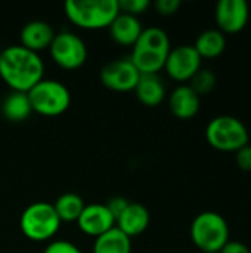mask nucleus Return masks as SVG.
Wrapping results in <instances>:
<instances>
[{
	"label": "nucleus",
	"mask_w": 251,
	"mask_h": 253,
	"mask_svg": "<svg viewBox=\"0 0 251 253\" xmlns=\"http://www.w3.org/2000/svg\"><path fill=\"white\" fill-rule=\"evenodd\" d=\"M33 113L46 117H56L64 114L71 105V93L68 87L52 79L40 80L28 92Z\"/></svg>",
	"instance_id": "6"
},
{
	"label": "nucleus",
	"mask_w": 251,
	"mask_h": 253,
	"mask_svg": "<svg viewBox=\"0 0 251 253\" xmlns=\"http://www.w3.org/2000/svg\"><path fill=\"white\" fill-rule=\"evenodd\" d=\"M118 1V10L121 13H127L132 16H138L151 6L149 0H117Z\"/></svg>",
	"instance_id": "22"
},
{
	"label": "nucleus",
	"mask_w": 251,
	"mask_h": 253,
	"mask_svg": "<svg viewBox=\"0 0 251 253\" xmlns=\"http://www.w3.org/2000/svg\"><path fill=\"white\" fill-rule=\"evenodd\" d=\"M235 163L237 166L244 170V172H251V145H246L235 151Z\"/></svg>",
	"instance_id": "24"
},
{
	"label": "nucleus",
	"mask_w": 251,
	"mask_h": 253,
	"mask_svg": "<svg viewBox=\"0 0 251 253\" xmlns=\"http://www.w3.org/2000/svg\"><path fill=\"white\" fill-rule=\"evenodd\" d=\"M206 139L215 150L235 153L249 145L250 133L240 119L234 116H217L207 125Z\"/></svg>",
	"instance_id": "5"
},
{
	"label": "nucleus",
	"mask_w": 251,
	"mask_h": 253,
	"mask_svg": "<svg viewBox=\"0 0 251 253\" xmlns=\"http://www.w3.org/2000/svg\"><path fill=\"white\" fill-rule=\"evenodd\" d=\"M201 56L192 44H180L170 49L164 70L176 82H189L201 68Z\"/></svg>",
	"instance_id": "9"
},
{
	"label": "nucleus",
	"mask_w": 251,
	"mask_h": 253,
	"mask_svg": "<svg viewBox=\"0 0 251 253\" xmlns=\"http://www.w3.org/2000/svg\"><path fill=\"white\" fill-rule=\"evenodd\" d=\"M0 52H1V47H0Z\"/></svg>",
	"instance_id": "28"
},
{
	"label": "nucleus",
	"mask_w": 251,
	"mask_h": 253,
	"mask_svg": "<svg viewBox=\"0 0 251 253\" xmlns=\"http://www.w3.org/2000/svg\"><path fill=\"white\" fill-rule=\"evenodd\" d=\"M155 10L163 15V16H170L175 15L179 7H180V1L179 0H157L154 4Z\"/></svg>",
	"instance_id": "25"
},
{
	"label": "nucleus",
	"mask_w": 251,
	"mask_h": 253,
	"mask_svg": "<svg viewBox=\"0 0 251 253\" xmlns=\"http://www.w3.org/2000/svg\"><path fill=\"white\" fill-rule=\"evenodd\" d=\"M44 64L38 53L13 44L0 52V79L16 92H28L43 80Z\"/></svg>",
	"instance_id": "1"
},
{
	"label": "nucleus",
	"mask_w": 251,
	"mask_h": 253,
	"mask_svg": "<svg viewBox=\"0 0 251 253\" xmlns=\"http://www.w3.org/2000/svg\"><path fill=\"white\" fill-rule=\"evenodd\" d=\"M53 205L47 202H36L28 205L19 218V228L22 234L31 242H47L56 236L61 228Z\"/></svg>",
	"instance_id": "4"
},
{
	"label": "nucleus",
	"mask_w": 251,
	"mask_h": 253,
	"mask_svg": "<svg viewBox=\"0 0 251 253\" xmlns=\"http://www.w3.org/2000/svg\"><path fill=\"white\" fill-rule=\"evenodd\" d=\"M135 93L146 107H157L166 98V86L158 74H141Z\"/></svg>",
	"instance_id": "16"
},
{
	"label": "nucleus",
	"mask_w": 251,
	"mask_h": 253,
	"mask_svg": "<svg viewBox=\"0 0 251 253\" xmlns=\"http://www.w3.org/2000/svg\"><path fill=\"white\" fill-rule=\"evenodd\" d=\"M141 73L129 58H118L107 62L101 70L102 84L114 92H130L135 90L139 82Z\"/></svg>",
	"instance_id": "8"
},
{
	"label": "nucleus",
	"mask_w": 251,
	"mask_h": 253,
	"mask_svg": "<svg viewBox=\"0 0 251 253\" xmlns=\"http://www.w3.org/2000/svg\"><path fill=\"white\" fill-rule=\"evenodd\" d=\"M216 83H217V79H216V74L212 70L200 68L194 74V77L189 80V87L201 98L203 95L210 93L215 89Z\"/></svg>",
	"instance_id": "21"
},
{
	"label": "nucleus",
	"mask_w": 251,
	"mask_h": 253,
	"mask_svg": "<svg viewBox=\"0 0 251 253\" xmlns=\"http://www.w3.org/2000/svg\"><path fill=\"white\" fill-rule=\"evenodd\" d=\"M1 113L9 122L19 123L27 120L33 113L28 93L10 90L1 102Z\"/></svg>",
	"instance_id": "17"
},
{
	"label": "nucleus",
	"mask_w": 251,
	"mask_h": 253,
	"mask_svg": "<svg viewBox=\"0 0 251 253\" xmlns=\"http://www.w3.org/2000/svg\"><path fill=\"white\" fill-rule=\"evenodd\" d=\"M130 202L127 200V199H124V197H112V199H109L105 205H107V208L109 209V212L112 213V216L115 218V221H117V218L123 213V211L127 208V205H129Z\"/></svg>",
	"instance_id": "26"
},
{
	"label": "nucleus",
	"mask_w": 251,
	"mask_h": 253,
	"mask_svg": "<svg viewBox=\"0 0 251 253\" xmlns=\"http://www.w3.org/2000/svg\"><path fill=\"white\" fill-rule=\"evenodd\" d=\"M201 99L189 87V84L178 86L169 96V107L175 117L180 120H189L200 111Z\"/></svg>",
	"instance_id": "14"
},
{
	"label": "nucleus",
	"mask_w": 251,
	"mask_h": 253,
	"mask_svg": "<svg viewBox=\"0 0 251 253\" xmlns=\"http://www.w3.org/2000/svg\"><path fill=\"white\" fill-rule=\"evenodd\" d=\"M43 253H81V251L71 242L67 240H53L50 242Z\"/></svg>",
	"instance_id": "23"
},
{
	"label": "nucleus",
	"mask_w": 251,
	"mask_h": 253,
	"mask_svg": "<svg viewBox=\"0 0 251 253\" xmlns=\"http://www.w3.org/2000/svg\"><path fill=\"white\" fill-rule=\"evenodd\" d=\"M49 50L53 62L64 70H77L87 59V46L84 40L71 31L55 34Z\"/></svg>",
	"instance_id": "7"
},
{
	"label": "nucleus",
	"mask_w": 251,
	"mask_h": 253,
	"mask_svg": "<svg viewBox=\"0 0 251 253\" xmlns=\"http://www.w3.org/2000/svg\"><path fill=\"white\" fill-rule=\"evenodd\" d=\"M93 253H132V239L114 227L95 239Z\"/></svg>",
	"instance_id": "19"
},
{
	"label": "nucleus",
	"mask_w": 251,
	"mask_h": 253,
	"mask_svg": "<svg viewBox=\"0 0 251 253\" xmlns=\"http://www.w3.org/2000/svg\"><path fill=\"white\" fill-rule=\"evenodd\" d=\"M219 253H251L247 245L237 242V240H229Z\"/></svg>",
	"instance_id": "27"
},
{
	"label": "nucleus",
	"mask_w": 251,
	"mask_h": 253,
	"mask_svg": "<svg viewBox=\"0 0 251 253\" xmlns=\"http://www.w3.org/2000/svg\"><path fill=\"white\" fill-rule=\"evenodd\" d=\"M195 47V50L198 52V55L206 59H213L220 56L225 49H226V37L223 33H220L217 28H210L203 31L195 43L192 44Z\"/></svg>",
	"instance_id": "18"
},
{
	"label": "nucleus",
	"mask_w": 251,
	"mask_h": 253,
	"mask_svg": "<svg viewBox=\"0 0 251 253\" xmlns=\"http://www.w3.org/2000/svg\"><path fill=\"white\" fill-rule=\"evenodd\" d=\"M55 31L52 25L46 21H30L27 22L19 33L21 39V46L38 53L44 49H49L53 39H55Z\"/></svg>",
	"instance_id": "12"
},
{
	"label": "nucleus",
	"mask_w": 251,
	"mask_h": 253,
	"mask_svg": "<svg viewBox=\"0 0 251 253\" xmlns=\"http://www.w3.org/2000/svg\"><path fill=\"white\" fill-rule=\"evenodd\" d=\"M77 225L81 233L90 237H99L115 227V218L102 203L86 205L81 215L77 219Z\"/></svg>",
	"instance_id": "11"
},
{
	"label": "nucleus",
	"mask_w": 251,
	"mask_h": 253,
	"mask_svg": "<svg viewBox=\"0 0 251 253\" xmlns=\"http://www.w3.org/2000/svg\"><path fill=\"white\" fill-rule=\"evenodd\" d=\"M108 28L115 43L121 46H132V47L135 46V43L138 42L143 30L138 16H132V15L121 13V12H118V15L114 18V21L111 22Z\"/></svg>",
	"instance_id": "15"
},
{
	"label": "nucleus",
	"mask_w": 251,
	"mask_h": 253,
	"mask_svg": "<svg viewBox=\"0 0 251 253\" xmlns=\"http://www.w3.org/2000/svg\"><path fill=\"white\" fill-rule=\"evenodd\" d=\"M229 234L226 219L213 211L198 213L191 224V240L200 252L219 253L229 242Z\"/></svg>",
	"instance_id": "3"
},
{
	"label": "nucleus",
	"mask_w": 251,
	"mask_h": 253,
	"mask_svg": "<svg viewBox=\"0 0 251 253\" xmlns=\"http://www.w3.org/2000/svg\"><path fill=\"white\" fill-rule=\"evenodd\" d=\"M149 212L148 209L136 202H130L123 213L117 218L115 227L124 233L129 239L141 236L149 227Z\"/></svg>",
	"instance_id": "13"
},
{
	"label": "nucleus",
	"mask_w": 251,
	"mask_h": 253,
	"mask_svg": "<svg viewBox=\"0 0 251 253\" xmlns=\"http://www.w3.org/2000/svg\"><path fill=\"white\" fill-rule=\"evenodd\" d=\"M117 0H68L65 1L67 18L84 30L108 28L118 15Z\"/></svg>",
	"instance_id": "2"
},
{
	"label": "nucleus",
	"mask_w": 251,
	"mask_h": 253,
	"mask_svg": "<svg viewBox=\"0 0 251 253\" xmlns=\"http://www.w3.org/2000/svg\"><path fill=\"white\" fill-rule=\"evenodd\" d=\"M250 7L246 0H220L216 4L215 19L217 30L223 34H237L246 28Z\"/></svg>",
	"instance_id": "10"
},
{
	"label": "nucleus",
	"mask_w": 251,
	"mask_h": 253,
	"mask_svg": "<svg viewBox=\"0 0 251 253\" xmlns=\"http://www.w3.org/2000/svg\"><path fill=\"white\" fill-rule=\"evenodd\" d=\"M84 206V200L75 193H65L53 203L55 212L61 222H77Z\"/></svg>",
	"instance_id": "20"
},
{
	"label": "nucleus",
	"mask_w": 251,
	"mask_h": 253,
	"mask_svg": "<svg viewBox=\"0 0 251 253\" xmlns=\"http://www.w3.org/2000/svg\"><path fill=\"white\" fill-rule=\"evenodd\" d=\"M200 253H206V252H200Z\"/></svg>",
	"instance_id": "29"
}]
</instances>
